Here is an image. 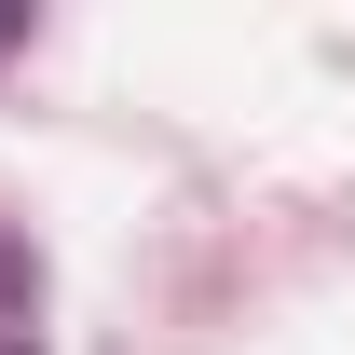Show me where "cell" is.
Instances as JSON below:
<instances>
[{
    "label": "cell",
    "instance_id": "1",
    "mask_svg": "<svg viewBox=\"0 0 355 355\" xmlns=\"http://www.w3.org/2000/svg\"><path fill=\"white\" fill-rule=\"evenodd\" d=\"M0 42H14V14H0Z\"/></svg>",
    "mask_w": 355,
    "mask_h": 355
}]
</instances>
